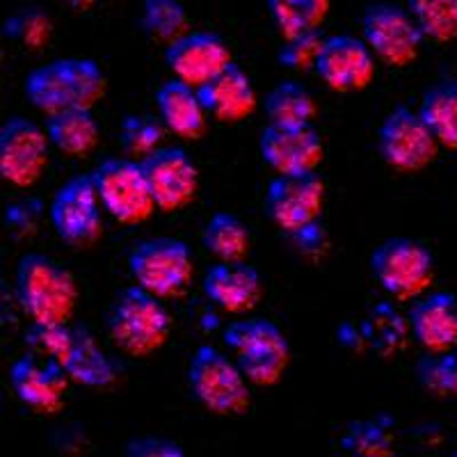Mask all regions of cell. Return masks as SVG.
Here are the masks:
<instances>
[{"label":"cell","mask_w":457,"mask_h":457,"mask_svg":"<svg viewBox=\"0 0 457 457\" xmlns=\"http://www.w3.org/2000/svg\"><path fill=\"white\" fill-rule=\"evenodd\" d=\"M108 92V79L92 57H57L23 79V94L42 114L94 110Z\"/></svg>","instance_id":"obj_1"},{"label":"cell","mask_w":457,"mask_h":457,"mask_svg":"<svg viewBox=\"0 0 457 457\" xmlns=\"http://www.w3.org/2000/svg\"><path fill=\"white\" fill-rule=\"evenodd\" d=\"M79 284L53 256L30 252L16 265V300L30 322L67 325L79 307Z\"/></svg>","instance_id":"obj_2"},{"label":"cell","mask_w":457,"mask_h":457,"mask_svg":"<svg viewBox=\"0 0 457 457\" xmlns=\"http://www.w3.org/2000/svg\"><path fill=\"white\" fill-rule=\"evenodd\" d=\"M105 328L120 353L145 359L170 341L171 316L161 297L133 284L121 288L110 302Z\"/></svg>","instance_id":"obj_3"},{"label":"cell","mask_w":457,"mask_h":457,"mask_svg":"<svg viewBox=\"0 0 457 457\" xmlns=\"http://www.w3.org/2000/svg\"><path fill=\"white\" fill-rule=\"evenodd\" d=\"M224 345L256 386H275L291 364V343L268 318H243L224 329Z\"/></svg>","instance_id":"obj_4"},{"label":"cell","mask_w":457,"mask_h":457,"mask_svg":"<svg viewBox=\"0 0 457 457\" xmlns=\"http://www.w3.org/2000/svg\"><path fill=\"white\" fill-rule=\"evenodd\" d=\"M250 379L245 378L236 359L220 348L204 343L187 364V386L199 405L218 416H240L250 410Z\"/></svg>","instance_id":"obj_5"},{"label":"cell","mask_w":457,"mask_h":457,"mask_svg":"<svg viewBox=\"0 0 457 457\" xmlns=\"http://www.w3.org/2000/svg\"><path fill=\"white\" fill-rule=\"evenodd\" d=\"M370 272L394 300H419L435 284V256L421 240L394 236L370 252Z\"/></svg>","instance_id":"obj_6"},{"label":"cell","mask_w":457,"mask_h":457,"mask_svg":"<svg viewBox=\"0 0 457 457\" xmlns=\"http://www.w3.org/2000/svg\"><path fill=\"white\" fill-rule=\"evenodd\" d=\"M129 272L137 286L161 300L181 297L195 277V256L186 240L158 236L133 245Z\"/></svg>","instance_id":"obj_7"},{"label":"cell","mask_w":457,"mask_h":457,"mask_svg":"<svg viewBox=\"0 0 457 457\" xmlns=\"http://www.w3.org/2000/svg\"><path fill=\"white\" fill-rule=\"evenodd\" d=\"M89 174L104 211L120 224L136 227L158 211L140 161L129 156L105 158Z\"/></svg>","instance_id":"obj_8"},{"label":"cell","mask_w":457,"mask_h":457,"mask_svg":"<svg viewBox=\"0 0 457 457\" xmlns=\"http://www.w3.org/2000/svg\"><path fill=\"white\" fill-rule=\"evenodd\" d=\"M55 236L73 250H87L104 236V204L92 174H79L57 187L48 206Z\"/></svg>","instance_id":"obj_9"},{"label":"cell","mask_w":457,"mask_h":457,"mask_svg":"<svg viewBox=\"0 0 457 457\" xmlns=\"http://www.w3.org/2000/svg\"><path fill=\"white\" fill-rule=\"evenodd\" d=\"M328 187L318 171L277 174L265 187L263 211L284 234L302 236L316 227Z\"/></svg>","instance_id":"obj_10"},{"label":"cell","mask_w":457,"mask_h":457,"mask_svg":"<svg viewBox=\"0 0 457 457\" xmlns=\"http://www.w3.org/2000/svg\"><path fill=\"white\" fill-rule=\"evenodd\" d=\"M439 142L423 121L419 110L395 105L378 129V151L395 171L416 174L435 162Z\"/></svg>","instance_id":"obj_11"},{"label":"cell","mask_w":457,"mask_h":457,"mask_svg":"<svg viewBox=\"0 0 457 457\" xmlns=\"http://www.w3.org/2000/svg\"><path fill=\"white\" fill-rule=\"evenodd\" d=\"M364 42L379 62L394 69H405L421 55L426 35L407 7L395 3H375L361 16Z\"/></svg>","instance_id":"obj_12"},{"label":"cell","mask_w":457,"mask_h":457,"mask_svg":"<svg viewBox=\"0 0 457 457\" xmlns=\"http://www.w3.org/2000/svg\"><path fill=\"white\" fill-rule=\"evenodd\" d=\"M51 140L46 129L23 114H12L0 126V177L14 187H32L48 165Z\"/></svg>","instance_id":"obj_13"},{"label":"cell","mask_w":457,"mask_h":457,"mask_svg":"<svg viewBox=\"0 0 457 457\" xmlns=\"http://www.w3.org/2000/svg\"><path fill=\"white\" fill-rule=\"evenodd\" d=\"M140 162L158 211L179 213L195 202L199 193V170L186 149L161 146Z\"/></svg>","instance_id":"obj_14"},{"label":"cell","mask_w":457,"mask_h":457,"mask_svg":"<svg viewBox=\"0 0 457 457\" xmlns=\"http://www.w3.org/2000/svg\"><path fill=\"white\" fill-rule=\"evenodd\" d=\"M375 60L378 57L364 42V37L359 39L353 35H332L325 37L313 71L332 92H361L375 80Z\"/></svg>","instance_id":"obj_15"},{"label":"cell","mask_w":457,"mask_h":457,"mask_svg":"<svg viewBox=\"0 0 457 457\" xmlns=\"http://www.w3.org/2000/svg\"><path fill=\"white\" fill-rule=\"evenodd\" d=\"M10 386L21 405L35 414L55 416L67 405L69 375L53 359L23 353L10 366Z\"/></svg>","instance_id":"obj_16"},{"label":"cell","mask_w":457,"mask_h":457,"mask_svg":"<svg viewBox=\"0 0 457 457\" xmlns=\"http://www.w3.org/2000/svg\"><path fill=\"white\" fill-rule=\"evenodd\" d=\"M259 154L277 174L318 171L325 158V142L313 124H265L259 136Z\"/></svg>","instance_id":"obj_17"},{"label":"cell","mask_w":457,"mask_h":457,"mask_svg":"<svg viewBox=\"0 0 457 457\" xmlns=\"http://www.w3.org/2000/svg\"><path fill=\"white\" fill-rule=\"evenodd\" d=\"M231 62L228 44L208 30H190L165 46V64L171 76L193 87L206 85Z\"/></svg>","instance_id":"obj_18"},{"label":"cell","mask_w":457,"mask_h":457,"mask_svg":"<svg viewBox=\"0 0 457 457\" xmlns=\"http://www.w3.org/2000/svg\"><path fill=\"white\" fill-rule=\"evenodd\" d=\"M202 288L220 312L234 316L259 307L265 293L263 277L247 261H215L204 275Z\"/></svg>","instance_id":"obj_19"},{"label":"cell","mask_w":457,"mask_h":457,"mask_svg":"<svg viewBox=\"0 0 457 457\" xmlns=\"http://www.w3.org/2000/svg\"><path fill=\"white\" fill-rule=\"evenodd\" d=\"M197 92L208 117L222 124H240L259 108V94H256L254 83L247 71L236 62L228 64L206 85L197 87Z\"/></svg>","instance_id":"obj_20"},{"label":"cell","mask_w":457,"mask_h":457,"mask_svg":"<svg viewBox=\"0 0 457 457\" xmlns=\"http://www.w3.org/2000/svg\"><path fill=\"white\" fill-rule=\"evenodd\" d=\"M410 329L426 353L457 348V295L446 291L426 293L411 304Z\"/></svg>","instance_id":"obj_21"},{"label":"cell","mask_w":457,"mask_h":457,"mask_svg":"<svg viewBox=\"0 0 457 457\" xmlns=\"http://www.w3.org/2000/svg\"><path fill=\"white\" fill-rule=\"evenodd\" d=\"M156 110L165 129L187 142L199 140L206 133V121L211 120L197 87L174 76L156 89Z\"/></svg>","instance_id":"obj_22"},{"label":"cell","mask_w":457,"mask_h":457,"mask_svg":"<svg viewBox=\"0 0 457 457\" xmlns=\"http://www.w3.org/2000/svg\"><path fill=\"white\" fill-rule=\"evenodd\" d=\"M62 369L67 370L71 382L89 389H108L120 378L117 364L101 350L96 337L85 328H76L73 348Z\"/></svg>","instance_id":"obj_23"},{"label":"cell","mask_w":457,"mask_h":457,"mask_svg":"<svg viewBox=\"0 0 457 457\" xmlns=\"http://www.w3.org/2000/svg\"><path fill=\"white\" fill-rule=\"evenodd\" d=\"M44 129H46L51 145L69 158L89 156L101 137V126L94 117V110L85 108L48 114Z\"/></svg>","instance_id":"obj_24"},{"label":"cell","mask_w":457,"mask_h":457,"mask_svg":"<svg viewBox=\"0 0 457 457\" xmlns=\"http://www.w3.org/2000/svg\"><path fill=\"white\" fill-rule=\"evenodd\" d=\"M419 114L444 149L457 151V80L444 79L426 89Z\"/></svg>","instance_id":"obj_25"},{"label":"cell","mask_w":457,"mask_h":457,"mask_svg":"<svg viewBox=\"0 0 457 457\" xmlns=\"http://www.w3.org/2000/svg\"><path fill=\"white\" fill-rule=\"evenodd\" d=\"M202 245L218 261H245L252 250L250 227L228 211H218L206 220Z\"/></svg>","instance_id":"obj_26"},{"label":"cell","mask_w":457,"mask_h":457,"mask_svg":"<svg viewBox=\"0 0 457 457\" xmlns=\"http://www.w3.org/2000/svg\"><path fill=\"white\" fill-rule=\"evenodd\" d=\"M268 124L304 126L318 117V104L313 94L297 80H281L265 94Z\"/></svg>","instance_id":"obj_27"},{"label":"cell","mask_w":457,"mask_h":457,"mask_svg":"<svg viewBox=\"0 0 457 457\" xmlns=\"http://www.w3.org/2000/svg\"><path fill=\"white\" fill-rule=\"evenodd\" d=\"M268 14L281 39L320 30L332 7V0H265Z\"/></svg>","instance_id":"obj_28"},{"label":"cell","mask_w":457,"mask_h":457,"mask_svg":"<svg viewBox=\"0 0 457 457\" xmlns=\"http://www.w3.org/2000/svg\"><path fill=\"white\" fill-rule=\"evenodd\" d=\"M165 133L167 129L161 121V117L145 112H130L121 120L117 140H120L124 156L133 158V161H142V158L151 156L154 151L161 149Z\"/></svg>","instance_id":"obj_29"},{"label":"cell","mask_w":457,"mask_h":457,"mask_svg":"<svg viewBox=\"0 0 457 457\" xmlns=\"http://www.w3.org/2000/svg\"><path fill=\"white\" fill-rule=\"evenodd\" d=\"M142 30L167 46L190 32L186 5L181 0H142Z\"/></svg>","instance_id":"obj_30"},{"label":"cell","mask_w":457,"mask_h":457,"mask_svg":"<svg viewBox=\"0 0 457 457\" xmlns=\"http://www.w3.org/2000/svg\"><path fill=\"white\" fill-rule=\"evenodd\" d=\"M53 19L42 10V7H19L12 12L3 23V37L28 51H42L51 42Z\"/></svg>","instance_id":"obj_31"},{"label":"cell","mask_w":457,"mask_h":457,"mask_svg":"<svg viewBox=\"0 0 457 457\" xmlns=\"http://www.w3.org/2000/svg\"><path fill=\"white\" fill-rule=\"evenodd\" d=\"M426 39L448 44L457 39V0H405Z\"/></svg>","instance_id":"obj_32"},{"label":"cell","mask_w":457,"mask_h":457,"mask_svg":"<svg viewBox=\"0 0 457 457\" xmlns=\"http://www.w3.org/2000/svg\"><path fill=\"white\" fill-rule=\"evenodd\" d=\"M419 385L439 398H457V350L428 353L414 366Z\"/></svg>","instance_id":"obj_33"},{"label":"cell","mask_w":457,"mask_h":457,"mask_svg":"<svg viewBox=\"0 0 457 457\" xmlns=\"http://www.w3.org/2000/svg\"><path fill=\"white\" fill-rule=\"evenodd\" d=\"M343 451L350 457H394V436L375 421H354L341 436Z\"/></svg>","instance_id":"obj_34"},{"label":"cell","mask_w":457,"mask_h":457,"mask_svg":"<svg viewBox=\"0 0 457 457\" xmlns=\"http://www.w3.org/2000/svg\"><path fill=\"white\" fill-rule=\"evenodd\" d=\"M73 334H76V328H71L69 322L67 325H39V322H30V328L26 329V337H23V343H26V348L30 353L53 359L60 366H64L73 348Z\"/></svg>","instance_id":"obj_35"},{"label":"cell","mask_w":457,"mask_h":457,"mask_svg":"<svg viewBox=\"0 0 457 457\" xmlns=\"http://www.w3.org/2000/svg\"><path fill=\"white\" fill-rule=\"evenodd\" d=\"M322 44H325V37L320 30L286 37V39H281V46L277 51V62L284 69H291V71H313Z\"/></svg>","instance_id":"obj_36"},{"label":"cell","mask_w":457,"mask_h":457,"mask_svg":"<svg viewBox=\"0 0 457 457\" xmlns=\"http://www.w3.org/2000/svg\"><path fill=\"white\" fill-rule=\"evenodd\" d=\"M121 457H187L181 444L165 436H137L126 444Z\"/></svg>","instance_id":"obj_37"},{"label":"cell","mask_w":457,"mask_h":457,"mask_svg":"<svg viewBox=\"0 0 457 457\" xmlns=\"http://www.w3.org/2000/svg\"><path fill=\"white\" fill-rule=\"evenodd\" d=\"M28 208H30V202H19L7 206V227H10L12 234L21 231L23 236H28L35 231L37 220H39V211H42V208H39V204H35L30 213H26Z\"/></svg>","instance_id":"obj_38"},{"label":"cell","mask_w":457,"mask_h":457,"mask_svg":"<svg viewBox=\"0 0 457 457\" xmlns=\"http://www.w3.org/2000/svg\"><path fill=\"white\" fill-rule=\"evenodd\" d=\"M64 3H67V5L76 12H87V10H92V5H94V0H64Z\"/></svg>","instance_id":"obj_39"},{"label":"cell","mask_w":457,"mask_h":457,"mask_svg":"<svg viewBox=\"0 0 457 457\" xmlns=\"http://www.w3.org/2000/svg\"><path fill=\"white\" fill-rule=\"evenodd\" d=\"M453 457H457V451H455V453H453Z\"/></svg>","instance_id":"obj_40"}]
</instances>
